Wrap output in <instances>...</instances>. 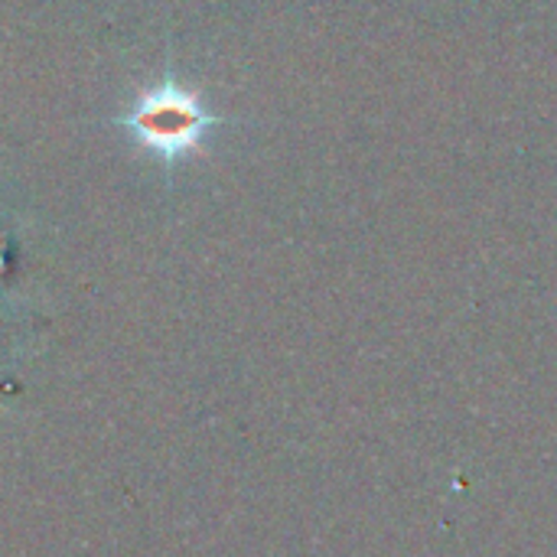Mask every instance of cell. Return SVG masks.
<instances>
[{"mask_svg":"<svg viewBox=\"0 0 557 557\" xmlns=\"http://www.w3.org/2000/svg\"><path fill=\"white\" fill-rule=\"evenodd\" d=\"M114 124H121L147 153L163 163H176L202 147V137L212 124H219V117L206 111L196 91L176 78H163L160 85L140 91L134 104L114 117Z\"/></svg>","mask_w":557,"mask_h":557,"instance_id":"1","label":"cell"}]
</instances>
